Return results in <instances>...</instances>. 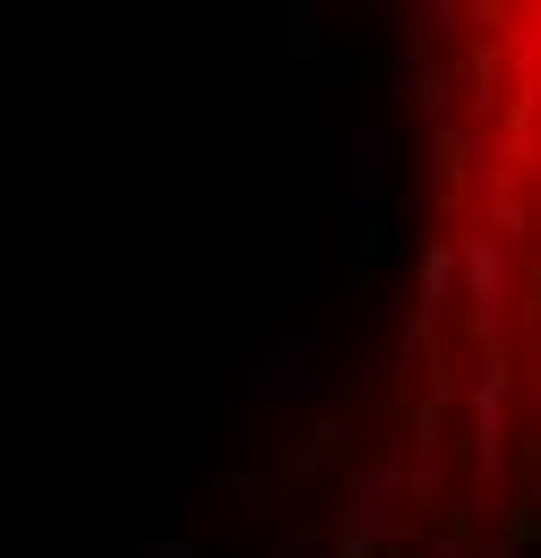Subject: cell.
I'll return each instance as SVG.
<instances>
[{
    "instance_id": "cell-1",
    "label": "cell",
    "mask_w": 541,
    "mask_h": 558,
    "mask_svg": "<svg viewBox=\"0 0 541 558\" xmlns=\"http://www.w3.org/2000/svg\"><path fill=\"white\" fill-rule=\"evenodd\" d=\"M405 507L456 550L541 507V0H438Z\"/></svg>"
}]
</instances>
